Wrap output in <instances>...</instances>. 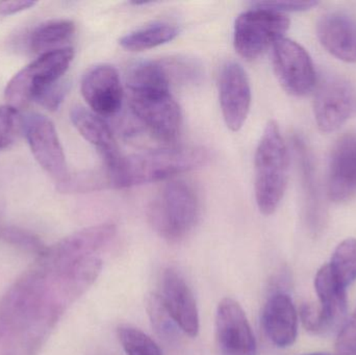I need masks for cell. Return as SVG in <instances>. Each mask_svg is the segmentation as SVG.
I'll use <instances>...</instances> for the list:
<instances>
[{"label": "cell", "mask_w": 356, "mask_h": 355, "mask_svg": "<svg viewBox=\"0 0 356 355\" xmlns=\"http://www.w3.org/2000/svg\"><path fill=\"white\" fill-rule=\"evenodd\" d=\"M134 115L154 138L173 143L181 131V110L170 91L131 92Z\"/></svg>", "instance_id": "cell-7"}, {"label": "cell", "mask_w": 356, "mask_h": 355, "mask_svg": "<svg viewBox=\"0 0 356 355\" xmlns=\"http://www.w3.org/2000/svg\"><path fill=\"white\" fill-rule=\"evenodd\" d=\"M75 25L70 20H51L33 29L29 37V47L33 52L50 51L69 41L74 35Z\"/></svg>", "instance_id": "cell-23"}, {"label": "cell", "mask_w": 356, "mask_h": 355, "mask_svg": "<svg viewBox=\"0 0 356 355\" xmlns=\"http://www.w3.org/2000/svg\"><path fill=\"white\" fill-rule=\"evenodd\" d=\"M300 319L303 327L311 333H321L330 329L322 315L321 308L314 304H305L301 306Z\"/></svg>", "instance_id": "cell-29"}, {"label": "cell", "mask_w": 356, "mask_h": 355, "mask_svg": "<svg viewBox=\"0 0 356 355\" xmlns=\"http://www.w3.org/2000/svg\"><path fill=\"white\" fill-rule=\"evenodd\" d=\"M171 85H194L202 76L201 65L196 60L188 56H170L161 60Z\"/></svg>", "instance_id": "cell-25"}, {"label": "cell", "mask_w": 356, "mask_h": 355, "mask_svg": "<svg viewBox=\"0 0 356 355\" xmlns=\"http://www.w3.org/2000/svg\"><path fill=\"white\" fill-rule=\"evenodd\" d=\"M289 27L290 19L286 15L252 4V8L236 19L234 48L242 58L255 60L284 38Z\"/></svg>", "instance_id": "cell-6"}, {"label": "cell", "mask_w": 356, "mask_h": 355, "mask_svg": "<svg viewBox=\"0 0 356 355\" xmlns=\"http://www.w3.org/2000/svg\"><path fill=\"white\" fill-rule=\"evenodd\" d=\"M0 239L3 240L6 243L10 244V245L25 250V251L37 254L38 258L47 248L42 243L41 240L37 236L33 235L31 231L19 229V227H3L0 231Z\"/></svg>", "instance_id": "cell-27"}, {"label": "cell", "mask_w": 356, "mask_h": 355, "mask_svg": "<svg viewBox=\"0 0 356 355\" xmlns=\"http://www.w3.org/2000/svg\"><path fill=\"white\" fill-rule=\"evenodd\" d=\"M21 127L40 166L58 183L66 179V156L54 123L43 115L29 113L21 119Z\"/></svg>", "instance_id": "cell-10"}, {"label": "cell", "mask_w": 356, "mask_h": 355, "mask_svg": "<svg viewBox=\"0 0 356 355\" xmlns=\"http://www.w3.org/2000/svg\"><path fill=\"white\" fill-rule=\"evenodd\" d=\"M315 288L319 297L322 315L330 329L336 325L346 313V289L334 279L328 265H325L318 271L315 279Z\"/></svg>", "instance_id": "cell-20"}, {"label": "cell", "mask_w": 356, "mask_h": 355, "mask_svg": "<svg viewBox=\"0 0 356 355\" xmlns=\"http://www.w3.org/2000/svg\"><path fill=\"white\" fill-rule=\"evenodd\" d=\"M70 119L77 131L99 152L104 167L115 168L123 156L112 129L104 118L83 106H75L71 110Z\"/></svg>", "instance_id": "cell-17"}, {"label": "cell", "mask_w": 356, "mask_h": 355, "mask_svg": "<svg viewBox=\"0 0 356 355\" xmlns=\"http://www.w3.org/2000/svg\"><path fill=\"white\" fill-rule=\"evenodd\" d=\"M314 113L320 131H338L356 115V88L339 75L323 77L317 87Z\"/></svg>", "instance_id": "cell-8"}, {"label": "cell", "mask_w": 356, "mask_h": 355, "mask_svg": "<svg viewBox=\"0 0 356 355\" xmlns=\"http://www.w3.org/2000/svg\"><path fill=\"white\" fill-rule=\"evenodd\" d=\"M328 266L344 289L353 285L356 281V239L349 238L339 244Z\"/></svg>", "instance_id": "cell-24"}, {"label": "cell", "mask_w": 356, "mask_h": 355, "mask_svg": "<svg viewBox=\"0 0 356 355\" xmlns=\"http://www.w3.org/2000/svg\"><path fill=\"white\" fill-rule=\"evenodd\" d=\"M21 119L18 108L8 104L0 106V149L13 143L17 131L21 127Z\"/></svg>", "instance_id": "cell-28"}, {"label": "cell", "mask_w": 356, "mask_h": 355, "mask_svg": "<svg viewBox=\"0 0 356 355\" xmlns=\"http://www.w3.org/2000/svg\"><path fill=\"white\" fill-rule=\"evenodd\" d=\"M52 272L35 262L0 300V341L16 338L35 320L45 299Z\"/></svg>", "instance_id": "cell-3"}, {"label": "cell", "mask_w": 356, "mask_h": 355, "mask_svg": "<svg viewBox=\"0 0 356 355\" xmlns=\"http://www.w3.org/2000/svg\"><path fill=\"white\" fill-rule=\"evenodd\" d=\"M118 338L127 355H163L158 344L136 327L122 325L118 329Z\"/></svg>", "instance_id": "cell-26"}, {"label": "cell", "mask_w": 356, "mask_h": 355, "mask_svg": "<svg viewBox=\"0 0 356 355\" xmlns=\"http://www.w3.org/2000/svg\"><path fill=\"white\" fill-rule=\"evenodd\" d=\"M209 154L204 148L171 146L121 158L115 168L106 169L108 188H129L156 183L199 168Z\"/></svg>", "instance_id": "cell-1"}, {"label": "cell", "mask_w": 356, "mask_h": 355, "mask_svg": "<svg viewBox=\"0 0 356 355\" xmlns=\"http://www.w3.org/2000/svg\"><path fill=\"white\" fill-rule=\"evenodd\" d=\"M273 68L278 81L291 95L305 96L316 85V71L309 52L288 38L273 45Z\"/></svg>", "instance_id": "cell-11"}, {"label": "cell", "mask_w": 356, "mask_h": 355, "mask_svg": "<svg viewBox=\"0 0 356 355\" xmlns=\"http://www.w3.org/2000/svg\"><path fill=\"white\" fill-rule=\"evenodd\" d=\"M261 320L265 333L274 345L289 347L296 341L298 316L288 294H273L264 308Z\"/></svg>", "instance_id": "cell-19"}, {"label": "cell", "mask_w": 356, "mask_h": 355, "mask_svg": "<svg viewBox=\"0 0 356 355\" xmlns=\"http://www.w3.org/2000/svg\"><path fill=\"white\" fill-rule=\"evenodd\" d=\"M198 217L196 192L181 181L164 185L148 208L152 229L168 241L184 239L196 224Z\"/></svg>", "instance_id": "cell-4"}, {"label": "cell", "mask_w": 356, "mask_h": 355, "mask_svg": "<svg viewBox=\"0 0 356 355\" xmlns=\"http://www.w3.org/2000/svg\"><path fill=\"white\" fill-rule=\"evenodd\" d=\"M216 336L223 355H255L257 341L242 306L232 298L220 302L216 314Z\"/></svg>", "instance_id": "cell-12"}, {"label": "cell", "mask_w": 356, "mask_h": 355, "mask_svg": "<svg viewBox=\"0 0 356 355\" xmlns=\"http://www.w3.org/2000/svg\"><path fill=\"white\" fill-rule=\"evenodd\" d=\"M74 58L71 47L44 52L21 69L6 85L4 96L8 106L19 108L35 101L50 85L62 81Z\"/></svg>", "instance_id": "cell-5"}, {"label": "cell", "mask_w": 356, "mask_h": 355, "mask_svg": "<svg viewBox=\"0 0 356 355\" xmlns=\"http://www.w3.org/2000/svg\"><path fill=\"white\" fill-rule=\"evenodd\" d=\"M307 355H330L327 354H307Z\"/></svg>", "instance_id": "cell-35"}, {"label": "cell", "mask_w": 356, "mask_h": 355, "mask_svg": "<svg viewBox=\"0 0 356 355\" xmlns=\"http://www.w3.org/2000/svg\"><path fill=\"white\" fill-rule=\"evenodd\" d=\"M35 2L31 0H14V1H0V15L10 16L22 10H29Z\"/></svg>", "instance_id": "cell-33"}, {"label": "cell", "mask_w": 356, "mask_h": 355, "mask_svg": "<svg viewBox=\"0 0 356 355\" xmlns=\"http://www.w3.org/2000/svg\"><path fill=\"white\" fill-rule=\"evenodd\" d=\"M178 35L179 27L177 24L159 21L123 35L119 43L121 47L129 51H143L169 43Z\"/></svg>", "instance_id": "cell-21"}, {"label": "cell", "mask_w": 356, "mask_h": 355, "mask_svg": "<svg viewBox=\"0 0 356 355\" xmlns=\"http://www.w3.org/2000/svg\"><path fill=\"white\" fill-rule=\"evenodd\" d=\"M67 90H68L67 83H65L64 81H58L45 90V92L40 95L35 102L47 110H58L66 96Z\"/></svg>", "instance_id": "cell-31"}, {"label": "cell", "mask_w": 356, "mask_h": 355, "mask_svg": "<svg viewBox=\"0 0 356 355\" xmlns=\"http://www.w3.org/2000/svg\"><path fill=\"white\" fill-rule=\"evenodd\" d=\"M355 314H356V312H355Z\"/></svg>", "instance_id": "cell-36"}, {"label": "cell", "mask_w": 356, "mask_h": 355, "mask_svg": "<svg viewBox=\"0 0 356 355\" xmlns=\"http://www.w3.org/2000/svg\"><path fill=\"white\" fill-rule=\"evenodd\" d=\"M161 304L180 331L192 338L198 335L200 325L196 300L184 277L175 269H167L163 274Z\"/></svg>", "instance_id": "cell-15"}, {"label": "cell", "mask_w": 356, "mask_h": 355, "mask_svg": "<svg viewBox=\"0 0 356 355\" xmlns=\"http://www.w3.org/2000/svg\"><path fill=\"white\" fill-rule=\"evenodd\" d=\"M328 197L344 202L356 194V135L347 133L334 144L327 179Z\"/></svg>", "instance_id": "cell-16"}, {"label": "cell", "mask_w": 356, "mask_h": 355, "mask_svg": "<svg viewBox=\"0 0 356 355\" xmlns=\"http://www.w3.org/2000/svg\"><path fill=\"white\" fill-rule=\"evenodd\" d=\"M253 4L284 14V12H298V10H309L313 6H317L318 2L284 0V1H259Z\"/></svg>", "instance_id": "cell-32"}, {"label": "cell", "mask_w": 356, "mask_h": 355, "mask_svg": "<svg viewBox=\"0 0 356 355\" xmlns=\"http://www.w3.org/2000/svg\"><path fill=\"white\" fill-rule=\"evenodd\" d=\"M2 213H3V206H2V204H0V219H1Z\"/></svg>", "instance_id": "cell-34"}, {"label": "cell", "mask_w": 356, "mask_h": 355, "mask_svg": "<svg viewBox=\"0 0 356 355\" xmlns=\"http://www.w3.org/2000/svg\"><path fill=\"white\" fill-rule=\"evenodd\" d=\"M115 233L116 226L112 223L81 229L46 248L37 262L52 272L63 270L83 258L94 256L97 250L113 239Z\"/></svg>", "instance_id": "cell-9"}, {"label": "cell", "mask_w": 356, "mask_h": 355, "mask_svg": "<svg viewBox=\"0 0 356 355\" xmlns=\"http://www.w3.org/2000/svg\"><path fill=\"white\" fill-rule=\"evenodd\" d=\"M317 35L330 54L344 62L356 63L355 19L344 13H328L318 22Z\"/></svg>", "instance_id": "cell-18"}, {"label": "cell", "mask_w": 356, "mask_h": 355, "mask_svg": "<svg viewBox=\"0 0 356 355\" xmlns=\"http://www.w3.org/2000/svg\"><path fill=\"white\" fill-rule=\"evenodd\" d=\"M336 355H356V314L343 325L339 333Z\"/></svg>", "instance_id": "cell-30"}, {"label": "cell", "mask_w": 356, "mask_h": 355, "mask_svg": "<svg viewBox=\"0 0 356 355\" xmlns=\"http://www.w3.org/2000/svg\"><path fill=\"white\" fill-rule=\"evenodd\" d=\"M254 190L257 206L264 215L273 214L288 183L289 154L280 126L270 121L255 152Z\"/></svg>", "instance_id": "cell-2"}, {"label": "cell", "mask_w": 356, "mask_h": 355, "mask_svg": "<svg viewBox=\"0 0 356 355\" xmlns=\"http://www.w3.org/2000/svg\"><path fill=\"white\" fill-rule=\"evenodd\" d=\"M219 99L228 129L232 131H240L250 110L251 87L246 72L238 63H226L222 68Z\"/></svg>", "instance_id": "cell-13"}, {"label": "cell", "mask_w": 356, "mask_h": 355, "mask_svg": "<svg viewBox=\"0 0 356 355\" xmlns=\"http://www.w3.org/2000/svg\"><path fill=\"white\" fill-rule=\"evenodd\" d=\"M81 94L95 114L102 117L117 114L123 101V88L118 71L106 64L90 69L81 81Z\"/></svg>", "instance_id": "cell-14"}, {"label": "cell", "mask_w": 356, "mask_h": 355, "mask_svg": "<svg viewBox=\"0 0 356 355\" xmlns=\"http://www.w3.org/2000/svg\"><path fill=\"white\" fill-rule=\"evenodd\" d=\"M171 83L161 60H147L131 67L127 75L129 92L170 91Z\"/></svg>", "instance_id": "cell-22"}]
</instances>
